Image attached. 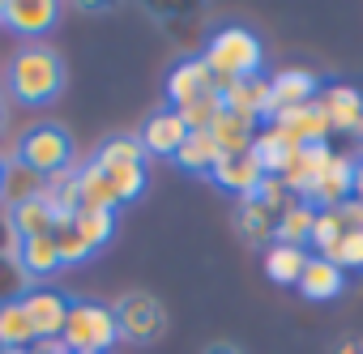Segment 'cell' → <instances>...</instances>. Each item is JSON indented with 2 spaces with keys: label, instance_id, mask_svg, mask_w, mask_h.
<instances>
[{
  "label": "cell",
  "instance_id": "12",
  "mask_svg": "<svg viewBox=\"0 0 363 354\" xmlns=\"http://www.w3.org/2000/svg\"><path fill=\"white\" fill-rule=\"evenodd\" d=\"M316 94H320V77L312 69H282L269 77V115L291 111V107H308V103H316Z\"/></svg>",
  "mask_w": 363,
  "mask_h": 354
},
{
  "label": "cell",
  "instance_id": "31",
  "mask_svg": "<svg viewBox=\"0 0 363 354\" xmlns=\"http://www.w3.org/2000/svg\"><path fill=\"white\" fill-rule=\"evenodd\" d=\"M99 162V158H94ZM103 166V162H99ZM103 175L111 180V193H116V201L120 205H128V201H137L141 193H145V166H124V162H116V166H103Z\"/></svg>",
  "mask_w": 363,
  "mask_h": 354
},
{
  "label": "cell",
  "instance_id": "20",
  "mask_svg": "<svg viewBox=\"0 0 363 354\" xmlns=\"http://www.w3.org/2000/svg\"><path fill=\"white\" fill-rule=\"evenodd\" d=\"M295 149H303V145H295V141H291L282 128H274V124H261L257 137H252V158L261 162L265 175H282V166L291 162Z\"/></svg>",
  "mask_w": 363,
  "mask_h": 354
},
{
  "label": "cell",
  "instance_id": "23",
  "mask_svg": "<svg viewBox=\"0 0 363 354\" xmlns=\"http://www.w3.org/2000/svg\"><path fill=\"white\" fill-rule=\"evenodd\" d=\"M43 201L52 205L56 222H65V218H73V214L82 210V193H77V166H65V171L48 175V180H43Z\"/></svg>",
  "mask_w": 363,
  "mask_h": 354
},
{
  "label": "cell",
  "instance_id": "8",
  "mask_svg": "<svg viewBox=\"0 0 363 354\" xmlns=\"http://www.w3.org/2000/svg\"><path fill=\"white\" fill-rule=\"evenodd\" d=\"M22 307L30 316V329H35V341H60L65 333V320H69V299L52 286H35L22 295Z\"/></svg>",
  "mask_w": 363,
  "mask_h": 354
},
{
  "label": "cell",
  "instance_id": "42",
  "mask_svg": "<svg viewBox=\"0 0 363 354\" xmlns=\"http://www.w3.org/2000/svg\"><path fill=\"white\" fill-rule=\"evenodd\" d=\"M0 180H5V158H0Z\"/></svg>",
  "mask_w": 363,
  "mask_h": 354
},
{
  "label": "cell",
  "instance_id": "13",
  "mask_svg": "<svg viewBox=\"0 0 363 354\" xmlns=\"http://www.w3.org/2000/svg\"><path fill=\"white\" fill-rule=\"evenodd\" d=\"M265 124L282 128V132H286L295 145H329V137H333V124H329V115L320 111V103H308V107L278 111V115H269Z\"/></svg>",
  "mask_w": 363,
  "mask_h": 354
},
{
  "label": "cell",
  "instance_id": "2",
  "mask_svg": "<svg viewBox=\"0 0 363 354\" xmlns=\"http://www.w3.org/2000/svg\"><path fill=\"white\" fill-rule=\"evenodd\" d=\"M201 60H206V69L214 73V86L223 90L227 81L257 77L261 64H265V47H261V39H257L248 26H223V30H214V39L206 43Z\"/></svg>",
  "mask_w": 363,
  "mask_h": 354
},
{
  "label": "cell",
  "instance_id": "26",
  "mask_svg": "<svg viewBox=\"0 0 363 354\" xmlns=\"http://www.w3.org/2000/svg\"><path fill=\"white\" fill-rule=\"evenodd\" d=\"M257 128H261V124H252V120H244V115H235V111H223V115L214 120L210 137H214L218 154H244V149H252Z\"/></svg>",
  "mask_w": 363,
  "mask_h": 354
},
{
  "label": "cell",
  "instance_id": "36",
  "mask_svg": "<svg viewBox=\"0 0 363 354\" xmlns=\"http://www.w3.org/2000/svg\"><path fill=\"white\" fill-rule=\"evenodd\" d=\"M257 201H261V205H269L274 214H282V210H286V201H291V193H286V184L278 180V175H265V180L257 184Z\"/></svg>",
  "mask_w": 363,
  "mask_h": 354
},
{
  "label": "cell",
  "instance_id": "7",
  "mask_svg": "<svg viewBox=\"0 0 363 354\" xmlns=\"http://www.w3.org/2000/svg\"><path fill=\"white\" fill-rule=\"evenodd\" d=\"M354 162H359L354 149H333L329 166L320 171V180H316V188L308 197L312 210H333V205H342V201L354 197Z\"/></svg>",
  "mask_w": 363,
  "mask_h": 354
},
{
  "label": "cell",
  "instance_id": "14",
  "mask_svg": "<svg viewBox=\"0 0 363 354\" xmlns=\"http://www.w3.org/2000/svg\"><path fill=\"white\" fill-rule=\"evenodd\" d=\"M137 137H141V145H145L150 158H175V149L184 145V137H189V124H184V115H179V111L162 107V111H154L141 124Z\"/></svg>",
  "mask_w": 363,
  "mask_h": 354
},
{
  "label": "cell",
  "instance_id": "33",
  "mask_svg": "<svg viewBox=\"0 0 363 354\" xmlns=\"http://www.w3.org/2000/svg\"><path fill=\"white\" fill-rule=\"evenodd\" d=\"M325 261H333L342 273H359L363 269V231H342L333 239V248L325 252Z\"/></svg>",
  "mask_w": 363,
  "mask_h": 354
},
{
  "label": "cell",
  "instance_id": "22",
  "mask_svg": "<svg viewBox=\"0 0 363 354\" xmlns=\"http://www.w3.org/2000/svg\"><path fill=\"white\" fill-rule=\"evenodd\" d=\"M77 193H82V210H103V214H116L120 201L111 193V180L103 175V166L90 158L77 166Z\"/></svg>",
  "mask_w": 363,
  "mask_h": 354
},
{
  "label": "cell",
  "instance_id": "16",
  "mask_svg": "<svg viewBox=\"0 0 363 354\" xmlns=\"http://www.w3.org/2000/svg\"><path fill=\"white\" fill-rule=\"evenodd\" d=\"M0 22H5L13 35L39 39V35H48L60 22V5L56 0H5V18Z\"/></svg>",
  "mask_w": 363,
  "mask_h": 354
},
{
  "label": "cell",
  "instance_id": "9",
  "mask_svg": "<svg viewBox=\"0 0 363 354\" xmlns=\"http://www.w3.org/2000/svg\"><path fill=\"white\" fill-rule=\"evenodd\" d=\"M210 90H218V86H214V73L206 69L201 56H184L167 73V103H171V111H184L189 103L206 98Z\"/></svg>",
  "mask_w": 363,
  "mask_h": 354
},
{
  "label": "cell",
  "instance_id": "29",
  "mask_svg": "<svg viewBox=\"0 0 363 354\" xmlns=\"http://www.w3.org/2000/svg\"><path fill=\"white\" fill-rule=\"evenodd\" d=\"M214 162H218V145H214L210 132H189L184 145L175 149V166L189 171V175H210Z\"/></svg>",
  "mask_w": 363,
  "mask_h": 354
},
{
  "label": "cell",
  "instance_id": "24",
  "mask_svg": "<svg viewBox=\"0 0 363 354\" xmlns=\"http://www.w3.org/2000/svg\"><path fill=\"white\" fill-rule=\"evenodd\" d=\"M261 265H265V278H269V282H278V286H299V273H303V265H308V248L269 244L265 256H261Z\"/></svg>",
  "mask_w": 363,
  "mask_h": 354
},
{
  "label": "cell",
  "instance_id": "35",
  "mask_svg": "<svg viewBox=\"0 0 363 354\" xmlns=\"http://www.w3.org/2000/svg\"><path fill=\"white\" fill-rule=\"evenodd\" d=\"M52 239H56V252H60V265H82V261H90L94 252L86 248V239L73 231V222L65 218V222H56V231H52Z\"/></svg>",
  "mask_w": 363,
  "mask_h": 354
},
{
  "label": "cell",
  "instance_id": "28",
  "mask_svg": "<svg viewBox=\"0 0 363 354\" xmlns=\"http://www.w3.org/2000/svg\"><path fill=\"white\" fill-rule=\"evenodd\" d=\"M312 222H316V210H312L308 201H286V210L278 214V231H274V244L308 248V239H312Z\"/></svg>",
  "mask_w": 363,
  "mask_h": 354
},
{
  "label": "cell",
  "instance_id": "21",
  "mask_svg": "<svg viewBox=\"0 0 363 354\" xmlns=\"http://www.w3.org/2000/svg\"><path fill=\"white\" fill-rule=\"evenodd\" d=\"M13 261H18V269H22L26 278H35V282H39V278H52L56 269H65V265H60V252H56V239H52V235L22 239Z\"/></svg>",
  "mask_w": 363,
  "mask_h": 354
},
{
  "label": "cell",
  "instance_id": "10",
  "mask_svg": "<svg viewBox=\"0 0 363 354\" xmlns=\"http://www.w3.org/2000/svg\"><path fill=\"white\" fill-rule=\"evenodd\" d=\"M329 158H333L329 145H303V149L291 154V162H286L282 175H278V180L286 184V193H291V201H308V197H312V188H316V180H320V171L329 166Z\"/></svg>",
  "mask_w": 363,
  "mask_h": 354
},
{
  "label": "cell",
  "instance_id": "27",
  "mask_svg": "<svg viewBox=\"0 0 363 354\" xmlns=\"http://www.w3.org/2000/svg\"><path fill=\"white\" fill-rule=\"evenodd\" d=\"M5 222H9V231H13L18 239H35V235H52V231H56V214H52V205H48L43 197H35V201L9 210Z\"/></svg>",
  "mask_w": 363,
  "mask_h": 354
},
{
  "label": "cell",
  "instance_id": "40",
  "mask_svg": "<svg viewBox=\"0 0 363 354\" xmlns=\"http://www.w3.org/2000/svg\"><path fill=\"white\" fill-rule=\"evenodd\" d=\"M206 354H240V350H235V346H227V341H218V346H210Z\"/></svg>",
  "mask_w": 363,
  "mask_h": 354
},
{
  "label": "cell",
  "instance_id": "3",
  "mask_svg": "<svg viewBox=\"0 0 363 354\" xmlns=\"http://www.w3.org/2000/svg\"><path fill=\"white\" fill-rule=\"evenodd\" d=\"M60 341H65L69 354H107L120 341V329H116L111 307H103L94 299H73Z\"/></svg>",
  "mask_w": 363,
  "mask_h": 354
},
{
  "label": "cell",
  "instance_id": "1",
  "mask_svg": "<svg viewBox=\"0 0 363 354\" xmlns=\"http://www.w3.org/2000/svg\"><path fill=\"white\" fill-rule=\"evenodd\" d=\"M9 94L26 107H48L52 98H60L65 90V60L56 47L48 43H30V47H18L13 60H9Z\"/></svg>",
  "mask_w": 363,
  "mask_h": 354
},
{
  "label": "cell",
  "instance_id": "38",
  "mask_svg": "<svg viewBox=\"0 0 363 354\" xmlns=\"http://www.w3.org/2000/svg\"><path fill=\"white\" fill-rule=\"evenodd\" d=\"M354 201H363V154L354 162Z\"/></svg>",
  "mask_w": 363,
  "mask_h": 354
},
{
  "label": "cell",
  "instance_id": "44",
  "mask_svg": "<svg viewBox=\"0 0 363 354\" xmlns=\"http://www.w3.org/2000/svg\"><path fill=\"white\" fill-rule=\"evenodd\" d=\"M0 18H5V0H0Z\"/></svg>",
  "mask_w": 363,
  "mask_h": 354
},
{
  "label": "cell",
  "instance_id": "45",
  "mask_svg": "<svg viewBox=\"0 0 363 354\" xmlns=\"http://www.w3.org/2000/svg\"><path fill=\"white\" fill-rule=\"evenodd\" d=\"M0 350H5V341H0Z\"/></svg>",
  "mask_w": 363,
  "mask_h": 354
},
{
  "label": "cell",
  "instance_id": "17",
  "mask_svg": "<svg viewBox=\"0 0 363 354\" xmlns=\"http://www.w3.org/2000/svg\"><path fill=\"white\" fill-rule=\"evenodd\" d=\"M295 290H299L303 299H312V303H329V299H337V295L346 290V273H342L333 261H325V256H308V265H303Z\"/></svg>",
  "mask_w": 363,
  "mask_h": 354
},
{
  "label": "cell",
  "instance_id": "41",
  "mask_svg": "<svg viewBox=\"0 0 363 354\" xmlns=\"http://www.w3.org/2000/svg\"><path fill=\"white\" fill-rule=\"evenodd\" d=\"M5 115H9V107H5V98H0V128H5Z\"/></svg>",
  "mask_w": 363,
  "mask_h": 354
},
{
  "label": "cell",
  "instance_id": "30",
  "mask_svg": "<svg viewBox=\"0 0 363 354\" xmlns=\"http://www.w3.org/2000/svg\"><path fill=\"white\" fill-rule=\"evenodd\" d=\"M69 222H73V231L86 239V248H90V252L107 248V244H111V235H116V214H103V210H77Z\"/></svg>",
  "mask_w": 363,
  "mask_h": 354
},
{
  "label": "cell",
  "instance_id": "37",
  "mask_svg": "<svg viewBox=\"0 0 363 354\" xmlns=\"http://www.w3.org/2000/svg\"><path fill=\"white\" fill-rule=\"evenodd\" d=\"M22 354H69V350H65V341H35V346L22 350Z\"/></svg>",
  "mask_w": 363,
  "mask_h": 354
},
{
  "label": "cell",
  "instance_id": "43",
  "mask_svg": "<svg viewBox=\"0 0 363 354\" xmlns=\"http://www.w3.org/2000/svg\"><path fill=\"white\" fill-rule=\"evenodd\" d=\"M0 354H22V350H0Z\"/></svg>",
  "mask_w": 363,
  "mask_h": 354
},
{
  "label": "cell",
  "instance_id": "25",
  "mask_svg": "<svg viewBox=\"0 0 363 354\" xmlns=\"http://www.w3.org/2000/svg\"><path fill=\"white\" fill-rule=\"evenodd\" d=\"M0 341H5V350H30L35 346V329H30V316L22 307V295L0 299Z\"/></svg>",
  "mask_w": 363,
  "mask_h": 354
},
{
  "label": "cell",
  "instance_id": "32",
  "mask_svg": "<svg viewBox=\"0 0 363 354\" xmlns=\"http://www.w3.org/2000/svg\"><path fill=\"white\" fill-rule=\"evenodd\" d=\"M94 158H99L103 166H116V162H124V166H145V162H150L141 137H111V141H103V149H99Z\"/></svg>",
  "mask_w": 363,
  "mask_h": 354
},
{
  "label": "cell",
  "instance_id": "4",
  "mask_svg": "<svg viewBox=\"0 0 363 354\" xmlns=\"http://www.w3.org/2000/svg\"><path fill=\"white\" fill-rule=\"evenodd\" d=\"M13 158L26 162L30 171H39L43 180H48V175L73 166V141H69V132H65L60 124H35V128H26V132L18 137Z\"/></svg>",
  "mask_w": 363,
  "mask_h": 354
},
{
  "label": "cell",
  "instance_id": "15",
  "mask_svg": "<svg viewBox=\"0 0 363 354\" xmlns=\"http://www.w3.org/2000/svg\"><path fill=\"white\" fill-rule=\"evenodd\" d=\"M218 94H223V107L227 111H235V115H244L252 124H265V115H269V77L265 73L227 81Z\"/></svg>",
  "mask_w": 363,
  "mask_h": 354
},
{
  "label": "cell",
  "instance_id": "6",
  "mask_svg": "<svg viewBox=\"0 0 363 354\" xmlns=\"http://www.w3.org/2000/svg\"><path fill=\"white\" fill-rule=\"evenodd\" d=\"M316 103H320V111L329 115L333 132L350 137V141L359 145V154H363V94H359L354 86L333 81V86H325V90L316 94Z\"/></svg>",
  "mask_w": 363,
  "mask_h": 354
},
{
  "label": "cell",
  "instance_id": "39",
  "mask_svg": "<svg viewBox=\"0 0 363 354\" xmlns=\"http://www.w3.org/2000/svg\"><path fill=\"white\" fill-rule=\"evenodd\" d=\"M337 354H363V341H359V337H346V341L337 346Z\"/></svg>",
  "mask_w": 363,
  "mask_h": 354
},
{
  "label": "cell",
  "instance_id": "5",
  "mask_svg": "<svg viewBox=\"0 0 363 354\" xmlns=\"http://www.w3.org/2000/svg\"><path fill=\"white\" fill-rule=\"evenodd\" d=\"M111 316H116L120 337L133 341V346H145V341L162 337V329H167V307H162L150 290H128V295H120L116 307H111Z\"/></svg>",
  "mask_w": 363,
  "mask_h": 354
},
{
  "label": "cell",
  "instance_id": "18",
  "mask_svg": "<svg viewBox=\"0 0 363 354\" xmlns=\"http://www.w3.org/2000/svg\"><path fill=\"white\" fill-rule=\"evenodd\" d=\"M235 231H240V239L244 244H252V248H269L274 244V231H278V214L269 210V205H261L257 197H244L240 205H235Z\"/></svg>",
  "mask_w": 363,
  "mask_h": 354
},
{
  "label": "cell",
  "instance_id": "19",
  "mask_svg": "<svg viewBox=\"0 0 363 354\" xmlns=\"http://www.w3.org/2000/svg\"><path fill=\"white\" fill-rule=\"evenodd\" d=\"M35 197H43V175H39V171H30V166H26V162H18V158H5L0 205H5V210H18V205H26V201H35Z\"/></svg>",
  "mask_w": 363,
  "mask_h": 354
},
{
  "label": "cell",
  "instance_id": "11",
  "mask_svg": "<svg viewBox=\"0 0 363 354\" xmlns=\"http://www.w3.org/2000/svg\"><path fill=\"white\" fill-rule=\"evenodd\" d=\"M210 180H214L223 193H231V197L244 201V197H257V184L265 180V171H261V162L252 158V149H244V154H218Z\"/></svg>",
  "mask_w": 363,
  "mask_h": 354
},
{
  "label": "cell",
  "instance_id": "34",
  "mask_svg": "<svg viewBox=\"0 0 363 354\" xmlns=\"http://www.w3.org/2000/svg\"><path fill=\"white\" fill-rule=\"evenodd\" d=\"M227 107H223V94L218 90H210L206 98H197V103H189L184 111H179V115H184V124H189V132H210L214 128V120L223 115Z\"/></svg>",
  "mask_w": 363,
  "mask_h": 354
}]
</instances>
